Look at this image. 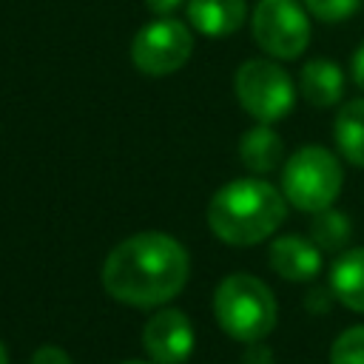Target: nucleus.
<instances>
[{"instance_id":"obj_22","label":"nucleus","mask_w":364,"mask_h":364,"mask_svg":"<svg viewBox=\"0 0 364 364\" xmlns=\"http://www.w3.org/2000/svg\"><path fill=\"white\" fill-rule=\"evenodd\" d=\"M0 364H9V355H6V347H3V341H0Z\"/></svg>"},{"instance_id":"obj_18","label":"nucleus","mask_w":364,"mask_h":364,"mask_svg":"<svg viewBox=\"0 0 364 364\" xmlns=\"http://www.w3.org/2000/svg\"><path fill=\"white\" fill-rule=\"evenodd\" d=\"M28 364H74V361H71V355H68L63 347H57V344H43V347L34 350V355H31Z\"/></svg>"},{"instance_id":"obj_13","label":"nucleus","mask_w":364,"mask_h":364,"mask_svg":"<svg viewBox=\"0 0 364 364\" xmlns=\"http://www.w3.org/2000/svg\"><path fill=\"white\" fill-rule=\"evenodd\" d=\"M239 156L245 162V168H250L253 173H270L273 168H279L282 156H284V145H282V136L259 122L256 128H250L242 142H239Z\"/></svg>"},{"instance_id":"obj_20","label":"nucleus","mask_w":364,"mask_h":364,"mask_svg":"<svg viewBox=\"0 0 364 364\" xmlns=\"http://www.w3.org/2000/svg\"><path fill=\"white\" fill-rule=\"evenodd\" d=\"M245 364H273V355H270L267 347H262V341H256V344H250V350L245 355Z\"/></svg>"},{"instance_id":"obj_16","label":"nucleus","mask_w":364,"mask_h":364,"mask_svg":"<svg viewBox=\"0 0 364 364\" xmlns=\"http://www.w3.org/2000/svg\"><path fill=\"white\" fill-rule=\"evenodd\" d=\"M330 364H364V324L347 327L330 347Z\"/></svg>"},{"instance_id":"obj_19","label":"nucleus","mask_w":364,"mask_h":364,"mask_svg":"<svg viewBox=\"0 0 364 364\" xmlns=\"http://www.w3.org/2000/svg\"><path fill=\"white\" fill-rule=\"evenodd\" d=\"M350 71H353V82L364 91V43L353 51V57H350Z\"/></svg>"},{"instance_id":"obj_4","label":"nucleus","mask_w":364,"mask_h":364,"mask_svg":"<svg viewBox=\"0 0 364 364\" xmlns=\"http://www.w3.org/2000/svg\"><path fill=\"white\" fill-rule=\"evenodd\" d=\"M341 182H344V173L338 159L321 145L299 148L282 168L284 199L293 208L307 213L333 208V202L341 193Z\"/></svg>"},{"instance_id":"obj_12","label":"nucleus","mask_w":364,"mask_h":364,"mask_svg":"<svg viewBox=\"0 0 364 364\" xmlns=\"http://www.w3.org/2000/svg\"><path fill=\"white\" fill-rule=\"evenodd\" d=\"M299 91L316 108H330L344 94V71L333 60H310L299 74Z\"/></svg>"},{"instance_id":"obj_9","label":"nucleus","mask_w":364,"mask_h":364,"mask_svg":"<svg viewBox=\"0 0 364 364\" xmlns=\"http://www.w3.org/2000/svg\"><path fill=\"white\" fill-rule=\"evenodd\" d=\"M270 267L287 282H313L321 270V250L313 239L284 233L270 245Z\"/></svg>"},{"instance_id":"obj_23","label":"nucleus","mask_w":364,"mask_h":364,"mask_svg":"<svg viewBox=\"0 0 364 364\" xmlns=\"http://www.w3.org/2000/svg\"><path fill=\"white\" fill-rule=\"evenodd\" d=\"M122 364H148V361H122Z\"/></svg>"},{"instance_id":"obj_1","label":"nucleus","mask_w":364,"mask_h":364,"mask_svg":"<svg viewBox=\"0 0 364 364\" xmlns=\"http://www.w3.org/2000/svg\"><path fill=\"white\" fill-rule=\"evenodd\" d=\"M191 276V256L179 239L162 230H142L122 239L102 262V287L131 307H162L182 293Z\"/></svg>"},{"instance_id":"obj_15","label":"nucleus","mask_w":364,"mask_h":364,"mask_svg":"<svg viewBox=\"0 0 364 364\" xmlns=\"http://www.w3.org/2000/svg\"><path fill=\"white\" fill-rule=\"evenodd\" d=\"M350 219L336 210V208H327V210H318L313 225H310V239L318 245V250H341L347 242H350Z\"/></svg>"},{"instance_id":"obj_14","label":"nucleus","mask_w":364,"mask_h":364,"mask_svg":"<svg viewBox=\"0 0 364 364\" xmlns=\"http://www.w3.org/2000/svg\"><path fill=\"white\" fill-rule=\"evenodd\" d=\"M336 145L341 151V156L358 168H364V97L347 102L338 114H336Z\"/></svg>"},{"instance_id":"obj_5","label":"nucleus","mask_w":364,"mask_h":364,"mask_svg":"<svg viewBox=\"0 0 364 364\" xmlns=\"http://www.w3.org/2000/svg\"><path fill=\"white\" fill-rule=\"evenodd\" d=\"M233 91L239 105L256 122H279L290 114L296 102V88L290 74L273 60H247L233 77Z\"/></svg>"},{"instance_id":"obj_10","label":"nucleus","mask_w":364,"mask_h":364,"mask_svg":"<svg viewBox=\"0 0 364 364\" xmlns=\"http://www.w3.org/2000/svg\"><path fill=\"white\" fill-rule=\"evenodd\" d=\"M330 293L347 310L364 313V247L338 253L330 267Z\"/></svg>"},{"instance_id":"obj_7","label":"nucleus","mask_w":364,"mask_h":364,"mask_svg":"<svg viewBox=\"0 0 364 364\" xmlns=\"http://www.w3.org/2000/svg\"><path fill=\"white\" fill-rule=\"evenodd\" d=\"M250 26L262 51L276 60H296L310 43V23L296 0H259Z\"/></svg>"},{"instance_id":"obj_2","label":"nucleus","mask_w":364,"mask_h":364,"mask_svg":"<svg viewBox=\"0 0 364 364\" xmlns=\"http://www.w3.org/2000/svg\"><path fill=\"white\" fill-rule=\"evenodd\" d=\"M284 193L264 179H233L210 196L208 228L225 245H259L284 222Z\"/></svg>"},{"instance_id":"obj_11","label":"nucleus","mask_w":364,"mask_h":364,"mask_svg":"<svg viewBox=\"0 0 364 364\" xmlns=\"http://www.w3.org/2000/svg\"><path fill=\"white\" fill-rule=\"evenodd\" d=\"M188 20L208 37H228L245 23V0H188Z\"/></svg>"},{"instance_id":"obj_17","label":"nucleus","mask_w":364,"mask_h":364,"mask_svg":"<svg viewBox=\"0 0 364 364\" xmlns=\"http://www.w3.org/2000/svg\"><path fill=\"white\" fill-rule=\"evenodd\" d=\"M301 3H304V9H307L313 17H318V20H324V23L347 20V17L355 14L358 6H361V0H301Z\"/></svg>"},{"instance_id":"obj_8","label":"nucleus","mask_w":364,"mask_h":364,"mask_svg":"<svg viewBox=\"0 0 364 364\" xmlns=\"http://www.w3.org/2000/svg\"><path fill=\"white\" fill-rule=\"evenodd\" d=\"M193 324L176 307L156 310L142 327V350L154 364H185L193 353Z\"/></svg>"},{"instance_id":"obj_6","label":"nucleus","mask_w":364,"mask_h":364,"mask_svg":"<svg viewBox=\"0 0 364 364\" xmlns=\"http://www.w3.org/2000/svg\"><path fill=\"white\" fill-rule=\"evenodd\" d=\"M193 51V34L173 17H156L145 23L131 40V60L142 74L165 77L179 71Z\"/></svg>"},{"instance_id":"obj_3","label":"nucleus","mask_w":364,"mask_h":364,"mask_svg":"<svg viewBox=\"0 0 364 364\" xmlns=\"http://www.w3.org/2000/svg\"><path fill=\"white\" fill-rule=\"evenodd\" d=\"M213 318L233 341L256 344L273 333L279 304L262 279L250 273H230L213 290Z\"/></svg>"},{"instance_id":"obj_21","label":"nucleus","mask_w":364,"mask_h":364,"mask_svg":"<svg viewBox=\"0 0 364 364\" xmlns=\"http://www.w3.org/2000/svg\"><path fill=\"white\" fill-rule=\"evenodd\" d=\"M145 6H148L154 14L165 17V14H171L173 9H179V6H182V0H145Z\"/></svg>"}]
</instances>
